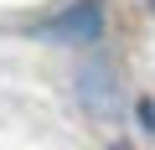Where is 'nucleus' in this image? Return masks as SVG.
Segmentation results:
<instances>
[{
    "instance_id": "7ed1b4c3",
    "label": "nucleus",
    "mask_w": 155,
    "mask_h": 150,
    "mask_svg": "<svg viewBox=\"0 0 155 150\" xmlns=\"http://www.w3.org/2000/svg\"><path fill=\"white\" fill-rule=\"evenodd\" d=\"M114 150H129V145H114Z\"/></svg>"
},
{
    "instance_id": "f03ea898",
    "label": "nucleus",
    "mask_w": 155,
    "mask_h": 150,
    "mask_svg": "<svg viewBox=\"0 0 155 150\" xmlns=\"http://www.w3.org/2000/svg\"><path fill=\"white\" fill-rule=\"evenodd\" d=\"M140 119H145V129L155 135V104H150V98H140Z\"/></svg>"
},
{
    "instance_id": "f257e3e1",
    "label": "nucleus",
    "mask_w": 155,
    "mask_h": 150,
    "mask_svg": "<svg viewBox=\"0 0 155 150\" xmlns=\"http://www.w3.org/2000/svg\"><path fill=\"white\" fill-rule=\"evenodd\" d=\"M36 36H47V42H98L104 36V0H72L67 11H57L52 21H41L36 26Z\"/></svg>"
},
{
    "instance_id": "20e7f679",
    "label": "nucleus",
    "mask_w": 155,
    "mask_h": 150,
    "mask_svg": "<svg viewBox=\"0 0 155 150\" xmlns=\"http://www.w3.org/2000/svg\"><path fill=\"white\" fill-rule=\"evenodd\" d=\"M150 11H155V0H150Z\"/></svg>"
}]
</instances>
